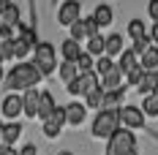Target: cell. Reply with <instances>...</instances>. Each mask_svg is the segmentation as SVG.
Instances as JSON below:
<instances>
[{
	"label": "cell",
	"mask_w": 158,
	"mask_h": 155,
	"mask_svg": "<svg viewBox=\"0 0 158 155\" xmlns=\"http://www.w3.org/2000/svg\"><path fill=\"white\" fill-rule=\"evenodd\" d=\"M142 76H144V68L139 65V68H134V71L128 74V84H136V87H139V82H142Z\"/></svg>",
	"instance_id": "cell-33"
},
{
	"label": "cell",
	"mask_w": 158,
	"mask_h": 155,
	"mask_svg": "<svg viewBox=\"0 0 158 155\" xmlns=\"http://www.w3.org/2000/svg\"><path fill=\"white\" fill-rule=\"evenodd\" d=\"M144 71H158V47H150L147 52L142 55V60H139Z\"/></svg>",
	"instance_id": "cell-17"
},
{
	"label": "cell",
	"mask_w": 158,
	"mask_h": 155,
	"mask_svg": "<svg viewBox=\"0 0 158 155\" xmlns=\"http://www.w3.org/2000/svg\"><path fill=\"white\" fill-rule=\"evenodd\" d=\"M158 90V71H144L142 82H139V93L142 95H153Z\"/></svg>",
	"instance_id": "cell-11"
},
{
	"label": "cell",
	"mask_w": 158,
	"mask_h": 155,
	"mask_svg": "<svg viewBox=\"0 0 158 155\" xmlns=\"http://www.w3.org/2000/svg\"><path fill=\"white\" fill-rule=\"evenodd\" d=\"M0 63H3V52H0Z\"/></svg>",
	"instance_id": "cell-45"
},
{
	"label": "cell",
	"mask_w": 158,
	"mask_h": 155,
	"mask_svg": "<svg viewBox=\"0 0 158 155\" xmlns=\"http://www.w3.org/2000/svg\"><path fill=\"white\" fill-rule=\"evenodd\" d=\"M60 155H71V153H60Z\"/></svg>",
	"instance_id": "cell-46"
},
{
	"label": "cell",
	"mask_w": 158,
	"mask_h": 155,
	"mask_svg": "<svg viewBox=\"0 0 158 155\" xmlns=\"http://www.w3.org/2000/svg\"><path fill=\"white\" fill-rule=\"evenodd\" d=\"M0 44H3V38H0Z\"/></svg>",
	"instance_id": "cell-47"
},
{
	"label": "cell",
	"mask_w": 158,
	"mask_h": 155,
	"mask_svg": "<svg viewBox=\"0 0 158 155\" xmlns=\"http://www.w3.org/2000/svg\"><path fill=\"white\" fill-rule=\"evenodd\" d=\"M22 136V125L19 123H8L6 125V133H3V144H8V147H14V141Z\"/></svg>",
	"instance_id": "cell-20"
},
{
	"label": "cell",
	"mask_w": 158,
	"mask_h": 155,
	"mask_svg": "<svg viewBox=\"0 0 158 155\" xmlns=\"http://www.w3.org/2000/svg\"><path fill=\"white\" fill-rule=\"evenodd\" d=\"M77 76H79L77 63H63V65H60V79H63L65 84H71V82H74Z\"/></svg>",
	"instance_id": "cell-21"
},
{
	"label": "cell",
	"mask_w": 158,
	"mask_h": 155,
	"mask_svg": "<svg viewBox=\"0 0 158 155\" xmlns=\"http://www.w3.org/2000/svg\"><path fill=\"white\" fill-rule=\"evenodd\" d=\"M128 35H131L134 41H139V38L147 35V33H144V22H142V19H131V22H128Z\"/></svg>",
	"instance_id": "cell-25"
},
{
	"label": "cell",
	"mask_w": 158,
	"mask_h": 155,
	"mask_svg": "<svg viewBox=\"0 0 158 155\" xmlns=\"http://www.w3.org/2000/svg\"><path fill=\"white\" fill-rule=\"evenodd\" d=\"M87 55H95V57H104L106 55V38H101V35H95L87 41Z\"/></svg>",
	"instance_id": "cell-18"
},
{
	"label": "cell",
	"mask_w": 158,
	"mask_h": 155,
	"mask_svg": "<svg viewBox=\"0 0 158 155\" xmlns=\"http://www.w3.org/2000/svg\"><path fill=\"white\" fill-rule=\"evenodd\" d=\"M123 90H114V93H104V109H120L123 104Z\"/></svg>",
	"instance_id": "cell-22"
},
{
	"label": "cell",
	"mask_w": 158,
	"mask_h": 155,
	"mask_svg": "<svg viewBox=\"0 0 158 155\" xmlns=\"http://www.w3.org/2000/svg\"><path fill=\"white\" fill-rule=\"evenodd\" d=\"M71 38H74V41H85V38H87V27H85V19H79L77 25L71 27Z\"/></svg>",
	"instance_id": "cell-30"
},
{
	"label": "cell",
	"mask_w": 158,
	"mask_h": 155,
	"mask_svg": "<svg viewBox=\"0 0 158 155\" xmlns=\"http://www.w3.org/2000/svg\"><path fill=\"white\" fill-rule=\"evenodd\" d=\"M126 49H123V35H117V33H112L109 38H106V57L112 55H123Z\"/></svg>",
	"instance_id": "cell-19"
},
{
	"label": "cell",
	"mask_w": 158,
	"mask_h": 155,
	"mask_svg": "<svg viewBox=\"0 0 158 155\" xmlns=\"http://www.w3.org/2000/svg\"><path fill=\"white\" fill-rule=\"evenodd\" d=\"M44 133H47L49 139H55V136L60 133V128H55V125H52V123H44Z\"/></svg>",
	"instance_id": "cell-38"
},
{
	"label": "cell",
	"mask_w": 158,
	"mask_h": 155,
	"mask_svg": "<svg viewBox=\"0 0 158 155\" xmlns=\"http://www.w3.org/2000/svg\"><path fill=\"white\" fill-rule=\"evenodd\" d=\"M60 52H63L65 63H77L79 57H82V49H79V41H74V38H68V41H63V47H60Z\"/></svg>",
	"instance_id": "cell-12"
},
{
	"label": "cell",
	"mask_w": 158,
	"mask_h": 155,
	"mask_svg": "<svg viewBox=\"0 0 158 155\" xmlns=\"http://www.w3.org/2000/svg\"><path fill=\"white\" fill-rule=\"evenodd\" d=\"M93 65H95L93 55H87V52H82V57L77 60V68H79V74H87V71H93Z\"/></svg>",
	"instance_id": "cell-27"
},
{
	"label": "cell",
	"mask_w": 158,
	"mask_h": 155,
	"mask_svg": "<svg viewBox=\"0 0 158 155\" xmlns=\"http://www.w3.org/2000/svg\"><path fill=\"white\" fill-rule=\"evenodd\" d=\"M156 95H158V90H156Z\"/></svg>",
	"instance_id": "cell-49"
},
{
	"label": "cell",
	"mask_w": 158,
	"mask_h": 155,
	"mask_svg": "<svg viewBox=\"0 0 158 155\" xmlns=\"http://www.w3.org/2000/svg\"><path fill=\"white\" fill-rule=\"evenodd\" d=\"M3 133H6V125L0 123V144H3Z\"/></svg>",
	"instance_id": "cell-43"
},
{
	"label": "cell",
	"mask_w": 158,
	"mask_h": 155,
	"mask_svg": "<svg viewBox=\"0 0 158 155\" xmlns=\"http://www.w3.org/2000/svg\"><path fill=\"white\" fill-rule=\"evenodd\" d=\"M22 104H25V114L27 117H38V106H41V93L33 87L22 95Z\"/></svg>",
	"instance_id": "cell-9"
},
{
	"label": "cell",
	"mask_w": 158,
	"mask_h": 155,
	"mask_svg": "<svg viewBox=\"0 0 158 155\" xmlns=\"http://www.w3.org/2000/svg\"><path fill=\"white\" fill-rule=\"evenodd\" d=\"M19 41H25V44H35V30H33V27H25V30H22V35H19ZM35 47H38V44H35Z\"/></svg>",
	"instance_id": "cell-35"
},
{
	"label": "cell",
	"mask_w": 158,
	"mask_h": 155,
	"mask_svg": "<svg viewBox=\"0 0 158 155\" xmlns=\"http://www.w3.org/2000/svg\"><path fill=\"white\" fill-rule=\"evenodd\" d=\"M79 11H82L79 0H65L63 6H60V11H57V22L65 25V27H74L79 22Z\"/></svg>",
	"instance_id": "cell-6"
},
{
	"label": "cell",
	"mask_w": 158,
	"mask_h": 155,
	"mask_svg": "<svg viewBox=\"0 0 158 155\" xmlns=\"http://www.w3.org/2000/svg\"><path fill=\"white\" fill-rule=\"evenodd\" d=\"M25 112V104H22V98L16 93H11V95H6V101H3V114L11 120V123H16V117Z\"/></svg>",
	"instance_id": "cell-8"
},
{
	"label": "cell",
	"mask_w": 158,
	"mask_h": 155,
	"mask_svg": "<svg viewBox=\"0 0 158 155\" xmlns=\"http://www.w3.org/2000/svg\"><path fill=\"white\" fill-rule=\"evenodd\" d=\"M136 139L128 128H120L114 136L109 139V147H106V155H136Z\"/></svg>",
	"instance_id": "cell-3"
},
{
	"label": "cell",
	"mask_w": 158,
	"mask_h": 155,
	"mask_svg": "<svg viewBox=\"0 0 158 155\" xmlns=\"http://www.w3.org/2000/svg\"><path fill=\"white\" fill-rule=\"evenodd\" d=\"M11 150H14V147H8V144H0V155H11Z\"/></svg>",
	"instance_id": "cell-40"
},
{
	"label": "cell",
	"mask_w": 158,
	"mask_h": 155,
	"mask_svg": "<svg viewBox=\"0 0 158 155\" xmlns=\"http://www.w3.org/2000/svg\"><path fill=\"white\" fill-rule=\"evenodd\" d=\"M114 68H117V63H112V57H106V55L95 60V74H101V76H106V74H112Z\"/></svg>",
	"instance_id": "cell-23"
},
{
	"label": "cell",
	"mask_w": 158,
	"mask_h": 155,
	"mask_svg": "<svg viewBox=\"0 0 158 155\" xmlns=\"http://www.w3.org/2000/svg\"><path fill=\"white\" fill-rule=\"evenodd\" d=\"M8 6H11V0H0V11H6Z\"/></svg>",
	"instance_id": "cell-42"
},
{
	"label": "cell",
	"mask_w": 158,
	"mask_h": 155,
	"mask_svg": "<svg viewBox=\"0 0 158 155\" xmlns=\"http://www.w3.org/2000/svg\"><path fill=\"white\" fill-rule=\"evenodd\" d=\"M98 87H101V84H98V74H95V71H87V74H79V76L68 84V93L71 95H85V98H87V95L93 93V90H98Z\"/></svg>",
	"instance_id": "cell-4"
},
{
	"label": "cell",
	"mask_w": 158,
	"mask_h": 155,
	"mask_svg": "<svg viewBox=\"0 0 158 155\" xmlns=\"http://www.w3.org/2000/svg\"><path fill=\"white\" fill-rule=\"evenodd\" d=\"M85 27H87V41L98 35V22H95L93 16H90V19H85Z\"/></svg>",
	"instance_id": "cell-34"
},
{
	"label": "cell",
	"mask_w": 158,
	"mask_h": 155,
	"mask_svg": "<svg viewBox=\"0 0 158 155\" xmlns=\"http://www.w3.org/2000/svg\"><path fill=\"white\" fill-rule=\"evenodd\" d=\"M0 52H3V60H11L14 57V41H3L0 44Z\"/></svg>",
	"instance_id": "cell-36"
},
{
	"label": "cell",
	"mask_w": 158,
	"mask_h": 155,
	"mask_svg": "<svg viewBox=\"0 0 158 155\" xmlns=\"http://www.w3.org/2000/svg\"><path fill=\"white\" fill-rule=\"evenodd\" d=\"M93 19L98 22V27L109 25V22H112V8H109V6H98V8L93 11Z\"/></svg>",
	"instance_id": "cell-24"
},
{
	"label": "cell",
	"mask_w": 158,
	"mask_h": 155,
	"mask_svg": "<svg viewBox=\"0 0 158 155\" xmlns=\"http://www.w3.org/2000/svg\"><path fill=\"white\" fill-rule=\"evenodd\" d=\"M120 131V109H104L93 123V136L95 139H112Z\"/></svg>",
	"instance_id": "cell-2"
},
{
	"label": "cell",
	"mask_w": 158,
	"mask_h": 155,
	"mask_svg": "<svg viewBox=\"0 0 158 155\" xmlns=\"http://www.w3.org/2000/svg\"><path fill=\"white\" fill-rule=\"evenodd\" d=\"M120 123L128 128H142L144 125V112L139 106H120Z\"/></svg>",
	"instance_id": "cell-7"
},
{
	"label": "cell",
	"mask_w": 158,
	"mask_h": 155,
	"mask_svg": "<svg viewBox=\"0 0 158 155\" xmlns=\"http://www.w3.org/2000/svg\"><path fill=\"white\" fill-rule=\"evenodd\" d=\"M55 47L47 44V41H41L38 47H35V68L41 71V74H52L55 71Z\"/></svg>",
	"instance_id": "cell-5"
},
{
	"label": "cell",
	"mask_w": 158,
	"mask_h": 155,
	"mask_svg": "<svg viewBox=\"0 0 158 155\" xmlns=\"http://www.w3.org/2000/svg\"><path fill=\"white\" fill-rule=\"evenodd\" d=\"M33 6H35V0H33Z\"/></svg>",
	"instance_id": "cell-48"
},
{
	"label": "cell",
	"mask_w": 158,
	"mask_h": 155,
	"mask_svg": "<svg viewBox=\"0 0 158 155\" xmlns=\"http://www.w3.org/2000/svg\"><path fill=\"white\" fill-rule=\"evenodd\" d=\"M85 112H87V106H82V104H68L65 106V117H68L71 125H79L85 120Z\"/></svg>",
	"instance_id": "cell-15"
},
{
	"label": "cell",
	"mask_w": 158,
	"mask_h": 155,
	"mask_svg": "<svg viewBox=\"0 0 158 155\" xmlns=\"http://www.w3.org/2000/svg\"><path fill=\"white\" fill-rule=\"evenodd\" d=\"M142 112L150 114V117H158V95H144V104H142Z\"/></svg>",
	"instance_id": "cell-26"
},
{
	"label": "cell",
	"mask_w": 158,
	"mask_h": 155,
	"mask_svg": "<svg viewBox=\"0 0 158 155\" xmlns=\"http://www.w3.org/2000/svg\"><path fill=\"white\" fill-rule=\"evenodd\" d=\"M19 155H35V144H25V147L19 150Z\"/></svg>",
	"instance_id": "cell-39"
},
{
	"label": "cell",
	"mask_w": 158,
	"mask_h": 155,
	"mask_svg": "<svg viewBox=\"0 0 158 155\" xmlns=\"http://www.w3.org/2000/svg\"><path fill=\"white\" fill-rule=\"evenodd\" d=\"M41 71L35 68V63H19V65H14V71L11 74H6V87L11 90V93H16V90H33L38 82H41Z\"/></svg>",
	"instance_id": "cell-1"
},
{
	"label": "cell",
	"mask_w": 158,
	"mask_h": 155,
	"mask_svg": "<svg viewBox=\"0 0 158 155\" xmlns=\"http://www.w3.org/2000/svg\"><path fill=\"white\" fill-rule=\"evenodd\" d=\"M3 79H6V74H3V65H0V82H3Z\"/></svg>",
	"instance_id": "cell-44"
},
{
	"label": "cell",
	"mask_w": 158,
	"mask_h": 155,
	"mask_svg": "<svg viewBox=\"0 0 158 155\" xmlns=\"http://www.w3.org/2000/svg\"><path fill=\"white\" fill-rule=\"evenodd\" d=\"M150 38H153V41H156V44H158V22H156V25H153V33H150Z\"/></svg>",
	"instance_id": "cell-41"
},
{
	"label": "cell",
	"mask_w": 158,
	"mask_h": 155,
	"mask_svg": "<svg viewBox=\"0 0 158 155\" xmlns=\"http://www.w3.org/2000/svg\"><path fill=\"white\" fill-rule=\"evenodd\" d=\"M55 98H52V93H41V106H38V117L47 123L49 117H52V112H55Z\"/></svg>",
	"instance_id": "cell-14"
},
{
	"label": "cell",
	"mask_w": 158,
	"mask_h": 155,
	"mask_svg": "<svg viewBox=\"0 0 158 155\" xmlns=\"http://www.w3.org/2000/svg\"><path fill=\"white\" fill-rule=\"evenodd\" d=\"M150 49V38L144 35V38H139V41H134V55H144Z\"/></svg>",
	"instance_id": "cell-31"
},
{
	"label": "cell",
	"mask_w": 158,
	"mask_h": 155,
	"mask_svg": "<svg viewBox=\"0 0 158 155\" xmlns=\"http://www.w3.org/2000/svg\"><path fill=\"white\" fill-rule=\"evenodd\" d=\"M47 123H52L55 128H63V123H68V117H65V106H57L52 112V117H49Z\"/></svg>",
	"instance_id": "cell-28"
},
{
	"label": "cell",
	"mask_w": 158,
	"mask_h": 155,
	"mask_svg": "<svg viewBox=\"0 0 158 155\" xmlns=\"http://www.w3.org/2000/svg\"><path fill=\"white\" fill-rule=\"evenodd\" d=\"M0 25H3V27H14V25H19V8H16L14 3H11L6 11H0Z\"/></svg>",
	"instance_id": "cell-16"
},
{
	"label": "cell",
	"mask_w": 158,
	"mask_h": 155,
	"mask_svg": "<svg viewBox=\"0 0 158 155\" xmlns=\"http://www.w3.org/2000/svg\"><path fill=\"white\" fill-rule=\"evenodd\" d=\"M120 82H123V71H120V68H114L112 74L101 76V90H104V93H114V90H123V87H120Z\"/></svg>",
	"instance_id": "cell-10"
},
{
	"label": "cell",
	"mask_w": 158,
	"mask_h": 155,
	"mask_svg": "<svg viewBox=\"0 0 158 155\" xmlns=\"http://www.w3.org/2000/svg\"><path fill=\"white\" fill-rule=\"evenodd\" d=\"M117 68L123 71V74H131L134 68H139V60H136V55H134V49H126L123 55H120V63H117Z\"/></svg>",
	"instance_id": "cell-13"
},
{
	"label": "cell",
	"mask_w": 158,
	"mask_h": 155,
	"mask_svg": "<svg viewBox=\"0 0 158 155\" xmlns=\"http://www.w3.org/2000/svg\"><path fill=\"white\" fill-rule=\"evenodd\" d=\"M27 52H30V44H25V41H14V57H19V60H22Z\"/></svg>",
	"instance_id": "cell-32"
},
{
	"label": "cell",
	"mask_w": 158,
	"mask_h": 155,
	"mask_svg": "<svg viewBox=\"0 0 158 155\" xmlns=\"http://www.w3.org/2000/svg\"><path fill=\"white\" fill-rule=\"evenodd\" d=\"M101 106H104V90L98 87L87 95V109H101Z\"/></svg>",
	"instance_id": "cell-29"
},
{
	"label": "cell",
	"mask_w": 158,
	"mask_h": 155,
	"mask_svg": "<svg viewBox=\"0 0 158 155\" xmlns=\"http://www.w3.org/2000/svg\"><path fill=\"white\" fill-rule=\"evenodd\" d=\"M147 14H150V19L158 22V0H150V3H147Z\"/></svg>",
	"instance_id": "cell-37"
}]
</instances>
